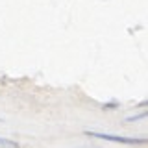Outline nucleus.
I'll return each instance as SVG.
<instances>
[{
  "label": "nucleus",
  "instance_id": "1",
  "mask_svg": "<svg viewBox=\"0 0 148 148\" xmlns=\"http://www.w3.org/2000/svg\"><path fill=\"white\" fill-rule=\"evenodd\" d=\"M85 135L104 139V141H111V143H122V145H148V137H122V135H113V133L91 132V130H87Z\"/></svg>",
  "mask_w": 148,
  "mask_h": 148
},
{
  "label": "nucleus",
  "instance_id": "2",
  "mask_svg": "<svg viewBox=\"0 0 148 148\" xmlns=\"http://www.w3.org/2000/svg\"><path fill=\"white\" fill-rule=\"evenodd\" d=\"M0 148H18V145L11 139H6V137H0Z\"/></svg>",
  "mask_w": 148,
  "mask_h": 148
},
{
  "label": "nucleus",
  "instance_id": "3",
  "mask_svg": "<svg viewBox=\"0 0 148 148\" xmlns=\"http://www.w3.org/2000/svg\"><path fill=\"white\" fill-rule=\"evenodd\" d=\"M145 106H148V100H146V102H141V104H139L137 108H145Z\"/></svg>",
  "mask_w": 148,
  "mask_h": 148
}]
</instances>
